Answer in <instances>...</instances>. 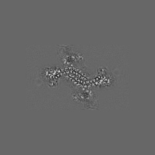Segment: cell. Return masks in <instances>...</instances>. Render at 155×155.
Returning <instances> with one entry per match:
<instances>
[{"mask_svg":"<svg viewBox=\"0 0 155 155\" xmlns=\"http://www.w3.org/2000/svg\"><path fill=\"white\" fill-rule=\"evenodd\" d=\"M60 69L57 66H48L42 69L41 75L45 82L50 87L57 86L60 78Z\"/></svg>","mask_w":155,"mask_h":155,"instance_id":"1","label":"cell"}]
</instances>
